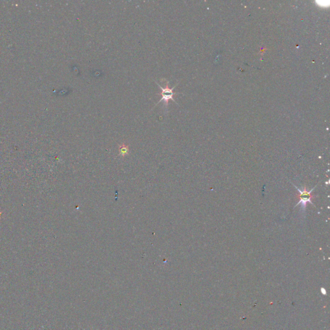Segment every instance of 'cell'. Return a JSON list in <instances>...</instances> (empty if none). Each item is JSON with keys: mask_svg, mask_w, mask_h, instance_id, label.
Wrapping results in <instances>:
<instances>
[{"mask_svg": "<svg viewBox=\"0 0 330 330\" xmlns=\"http://www.w3.org/2000/svg\"><path fill=\"white\" fill-rule=\"evenodd\" d=\"M164 81H165V87H162V86L160 85L159 83H156V84L159 86V88H161V92L159 93V94H158V95H161V99H160L159 101L157 102L154 107H155L157 105H159L160 102L163 101V102H164V106L165 107V108H167L168 107V103H169L170 100H172L173 101H174L175 103L177 105V103L176 102V101L174 100V95H177V93L174 92V91H173V90H174V88L176 87V86H177L179 84V83H177V84H176L173 88H170L169 87V83H168V80L166 79L165 78H164Z\"/></svg>", "mask_w": 330, "mask_h": 330, "instance_id": "6da1fadb", "label": "cell"}, {"mask_svg": "<svg viewBox=\"0 0 330 330\" xmlns=\"http://www.w3.org/2000/svg\"><path fill=\"white\" fill-rule=\"evenodd\" d=\"M292 184L296 188V189L298 190V191H299V195H298V197H299V199H300L299 201L298 202V203L295 205V207H296L297 205L301 204H302V207L303 208V210H305V208L306 207L307 203H310V204H312L313 206H315V205L312 203V201L311 199H312V197H314V195H313L312 194V192L313 191L314 189L315 188L316 186L315 187H313L311 190L307 191L306 187L304 188L303 190H301L300 189H299L297 187H296L295 185H294L293 183H292Z\"/></svg>", "mask_w": 330, "mask_h": 330, "instance_id": "7a4b0ae2", "label": "cell"}, {"mask_svg": "<svg viewBox=\"0 0 330 330\" xmlns=\"http://www.w3.org/2000/svg\"><path fill=\"white\" fill-rule=\"evenodd\" d=\"M119 154L121 155L124 156L129 153V147L128 145H125V144H122V145H120L119 146Z\"/></svg>", "mask_w": 330, "mask_h": 330, "instance_id": "3957f363", "label": "cell"}]
</instances>
